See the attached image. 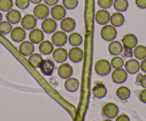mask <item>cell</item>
<instances>
[{
  "mask_svg": "<svg viewBox=\"0 0 146 121\" xmlns=\"http://www.w3.org/2000/svg\"><path fill=\"white\" fill-rule=\"evenodd\" d=\"M29 38L33 44H40L44 39V33L40 29H33L29 32Z\"/></svg>",
  "mask_w": 146,
  "mask_h": 121,
  "instance_id": "21",
  "label": "cell"
},
{
  "mask_svg": "<svg viewBox=\"0 0 146 121\" xmlns=\"http://www.w3.org/2000/svg\"><path fill=\"white\" fill-rule=\"evenodd\" d=\"M51 15L55 20H62L66 16V9L63 5H55L52 7Z\"/></svg>",
  "mask_w": 146,
  "mask_h": 121,
  "instance_id": "12",
  "label": "cell"
},
{
  "mask_svg": "<svg viewBox=\"0 0 146 121\" xmlns=\"http://www.w3.org/2000/svg\"><path fill=\"white\" fill-rule=\"evenodd\" d=\"M125 69L127 73L130 74H135L137 73L140 69V64L138 61L134 58L127 60L125 63Z\"/></svg>",
  "mask_w": 146,
  "mask_h": 121,
  "instance_id": "17",
  "label": "cell"
},
{
  "mask_svg": "<svg viewBox=\"0 0 146 121\" xmlns=\"http://www.w3.org/2000/svg\"><path fill=\"white\" fill-rule=\"evenodd\" d=\"M111 77L112 80L115 83H117V84L123 83L126 81L127 78V72L122 68L115 69V70L113 71L112 73Z\"/></svg>",
  "mask_w": 146,
  "mask_h": 121,
  "instance_id": "5",
  "label": "cell"
},
{
  "mask_svg": "<svg viewBox=\"0 0 146 121\" xmlns=\"http://www.w3.org/2000/svg\"><path fill=\"white\" fill-rule=\"evenodd\" d=\"M78 0H62V4L63 6L65 7V9H74L78 7Z\"/></svg>",
  "mask_w": 146,
  "mask_h": 121,
  "instance_id": "35",
  "label": "cell"
},
{
  "mask_svg": "<svg viewBox=\"0 0 146 121\" xmlns=\"http://www.w3.org/2000/svg\"><path fill=\"white\" fill-rule=\"evenodd\" d=\"M110 14L106 9H100L96 12L95 20L99 24H107L110 22Z\"/></svg>",
  "mask_w": 146,
  "mask_h": 121,
  "instance_id": "19",
  "label": "cell"
},
{
  "mask_svg": "<svg viewBox=\"0 0 146 121\" xmlns=\"http://www.w3.org/2000/svg\"><path fill=\"white\" fill-rule=\"evenodd\" d=\"M116 121H130V118L126 114H120L116 118Z\"/></svg>",
  "mask_w": 146,
  "mask_h": 121,
  "instance_id": "39",
  "label": "cell"
},
{
  "mask_svg": "<svg viewBox=\"0 0 146 121\" xmlns=\"http://www.w3.org/2000/svg\"><path fill=\"white\" fill-rule=\"evenodd\" d=\"M110 22L115 27H120L124 24L125 17L123 14H121L120 12H115L110 16Z\"/></svg>",
  "mask_w": 146,
  "mask_h": 121,
  "instance_id": "26",
  "label": "cell"
},
{
  "mask_svg": "<svg viewBox=\"0 0 146 121\" xmlns=\"http://www.w3.org/2000/svg\"><path fill=\"white\" fill-rule=\"evenodd\" d=\"M30 1L29 0H15V5L20 9H25L29 7Z\"/></svg>",
  "mask_w": 146,
  "mask_h": 121,
  "instance_id": "36",
  "label": "cell"
},
{
  "mask_svg": "<svg viewBox=\"0 0 146 121\" xmlns=\"http://www.w3.org/2000/svg\"><path fill=\"white\" fill-rule=\"evenodd\" d=\"M39 50L40 53L43 55H49L54 51V46L52 43L50 42L48 40L42 41L40 43Z\"/></svg>",
  "mask_w": 146,
  "mask_h": 121,
  "instance_id": "25",
  "label": "cell"
},
{
  "mask_svg": "<svg viewBox=\"0 0 146 121\" xmlns=\"http://www.w3.org/2000/svg\"><path fill=\"white\" fill-rule=\"evenodd\" d=\"M12 30V24L8 21H2L0 22V32L3 34H7Z\"/></svg>",
  "mask_w": 146,
  "mask_h": 121,
  "instance_id": "32",
  "label": "cell"
},
{
  "mask_svg": "<svg viewBox=\"0 0 146 121\" xmlns=\"http://www.w3.org/2000/svg\"><path fill=\"white\" fill-rule=\"evenodd\" d=\"M80 82L76 78H68L64 82V88L69 92H75L79 88Z\"/></svg>",
  "mask_w": 146,
  "mask_h": 121,
  "instance_id": "22",
  "label": "cell"
},
{
  "mask_svg": "<svg viewBox=\"0 0 146 121\" xmlns=\"http://www.w3.org/2000/svg\"><path fill=\"white\" fill-rule=\"evenodd\" d=\"M140 69L143 71V72L146 73V58H145L144 59H143L141 63H140Z\"/></svg>",
  "mask_w": 146,
  "mask_h": 121,
  "instance_id": "43",
  "label": "cell"
},
{
  "mask_svg": "<svg viewBox=\"0 0 146 121\" xmlns=\"http://www.w3.org/2000/svg\"><path fill=\"white\" fill-rule=\"evenodd\" d=\"M19 51L22 55L25 56H30L31 54H33L35 51V46L32 41H25L22 42V44L19 45Z\"/></svg>",
  "mask_w": 146,
  "mask_h": 121,
  "instance_id": "18",
  "label": "cell"
},
{
  "mask_svg": "<svg viewBox=\"0 0 146 121\" xmlns=\"http://www.w3.org/2000/svg\"><path fill=\"white\" fill-rule=\"evenodd\" d=\"M101 37L105 41H112L117 37V30L113 25L105 24L101 29Z\"/></svg>",
  "mask_w": 146,
  "mask_h": 121,
  "instance_id": "3",
  "label": "cell"
},
{
  "mask_svg": "<svg viewBox=\"0 0 146 121\" xmlns=\"http://www.w3.org/2000/svg\"><path fill=\"white\" fill-rule=\"evenodd\" d=\"M57 73L60 78L63 79H67L72 76L73 69L70 63H63L58 67Z\"/></svg>",
  "mask_w": 146,
  "mask_h": 121,
  "instance_id": "11",
  "label": "cell"
},
{
  "mask_svg": "<svg viewBox=\"0 0 146 121\" xmlns=\"http://www.w3.org/2000/svg\"><path fill=\"white\" fill-rule=\"evenodd\" d=\"M44 4H46L48 6H54V5H57L59 0H43Z\"/></svg>",
  "mask_w": 146,
  "mask_h": 121,
  "instance_id": "42",
  "label": "cell"
},
{
  "mask_svg": "<svg viewBox=\"0 0 146 121\" xmlns=\"http://www.w3.org/2000/svg\"><path fill=\"white\" fill-rule=\"evenodd\" d=\"M68 41L73 46H78L82 43V37L79 33L73 32L69 36Z\"/></svg>",
  "mask_w": 146,
  "mask_h": 121,
  "instance_id": "29",
  "label": "cell"
},
{
  "mask_svg": "<svg viewBox=\"0 0 146 121\" xmlns=\"http://www.w3.org/2000/svg\"><path fill=\"white\" fill-rule=\"evenodd\" d=\"M2 13L0 12V22H2Z\"/></svg>",
  "mask_w": 146,
  "mask_h": 121,
  "instance_id": "46",
  "label": "cell"
},
{
  "mask_svg": "<svg viewBox=\"0 0 146 121\" xmlns=\"http://www.w3.org/2000/svg\"><path fill=\"white\" fill-rule=\"evenodd\" d=\"M52 57L57 63H64L68 58L67 50L60 46L53 51Z\"/></svg>",
  "mask_w": 146,
  "mask_h": 121,
  "instance_id": "14",
  "label": "cell"
},
{
  "mask_svg": "<svg viewBox=\"0 0 146 121\" xmlns=\"http://www.w3.org/2000/svg\"><path fill=\"white\" fill-rule=\"evenodd\" d=\"M52 44L57 46H62L65 45L67 41V34L63 31H56L52 37Z\"/></svg>",
  "mask_w": 146,
  "mask_h": 121,
  "instance_id": "10",
  "label": "cell"
},
{
  "mask_svg": "<svg viewBox=\"0 0 146 121\" xmlns=\"http://www.w3.org/2000/svg\"><path fill=\"white\" fill-rule=\"evenodd\" d=\"M139 84L143 87L144 88H146V74L143 75L140 78V81H139Z\"/></svg>",
  "mask_w": 146,
  "mask_h": 121,
  "instance_id": "41",
  "label": "cell"
},
{
  "mask_svg": "<svg viewBox=\"0 0 146 121\" xmlns=\"http://www.w3.org/2000/svg\"><path fill=\"white\" fill-rule=\"evenodd\" d=\"M113 5L116 11L119 12H123L127 10L129 4L127 0H114Z\"/></svg>",
  "mask_w": 146,
  "mask_h": 121,
  "instance_id": "30",
  "label": "cell"
},
{
  "mask_svg": "<svg viewBox=\"0 0 146 121\" xmlns=\"http://www.w3.org/2000/svg\"><path fill=\"white\" fill-rule=\"evenodd\" d=\"M119 113V108L115 103L112 102L105 104L102 108V114L107 118L113 119Z\"/></svg>",
  "mask_w": 146,
  "mask_h": 121,
  "instance_id": "1",
  "label": "cell"
},
{
  "mask_svg": "<svg viewBox=\"0 0 146 121\" xmlns=\"http://www.w3.org/2000/svg\"><path fill=\"white\" fill-rule=\"evenodd\" d=\"M34 15L36 19H44L50 14V9L46 4H37L34 8Z\"/></svg>",
  "mask_w": 146,
  "mask_h": 121,
  "instance_id": "4",
  "label": "cell"
},
{
  "mask_svg": "<svg viewBox=\"0 0 146 121\" xmlns=\"http://www.w3.org/2000/svg\"><path fill=\"white\" fill-rule=\"evenodd\" d=\"M84 53L80 48L75 46L70 48L68 52V57L73 63H79L83 59Z\"/></svg>",
  "mask_w": 146,
  "mask_h": 121,
  "instance_id": "7",
  "label": "cell"
},
{
  "mask_svg": "<svg viewBox=\"0 0 146 121\" xmlns=\"http://www.w3.org/2000/svg\"><path fill=\"white\" fill-rule=\"evenodd\" d=\"M135 4L140 9H146V0H135Z\"/></svg>",
  "mask_w": 146,
  "mask_h": 121,
  "instance_id": "38",
  "label": "cell"
},
{
  "mask_svg": "<svg viewBox=\"0 0 146 121\" xmlns=\"http://www.w3.org/2000/svg\"><path fill=\"white\" fill-rule=\"evenodd\" d=\"M133 55L137 59H144L146 58V47L143 45L136 46L133 51Z\"/></svg>",
  "mask_w": 146,
  "mask_h": 121,
  "instance_id": "31",
  "label": "cell"
},
{
  "mask_svg": "<svg viewBox=\"0 0 146 121\" xmlns=\"http://www.w3.org/2000/svg\"><path fill=\"white\" fill-rule=\"evenodd\" d=\"M76 23L75 19L71 17H64L62 19L60 23V27L64 32H72L75 29Z\"/></svg>",
  "mask_w": 146,
  "mask_h": 121,
  "instance_id": "15",
  "label": "cell"
},
{
  "mask_svg": "<svg viewBox=\"0 0 146 121\" xmlns=\"http://www.w3.org/2000/svg\"><path fill=\"white\" fill-rule=\"evenodd\" d=\"M139 98H140V100L142 102L146 103V88L141 90V92L139 94Z\"/></svg>",
  "mask_w": 146,
  "mask_h": 121,
  "instance_id": "40",
  "label": "cell"
},
{
  "mask_svg": "<svg viewBox=\"0 0 146 121\" xmlns=\"http://www.w3.org/2000/svg\"><path fill=\"white\" fill-rule=\"evenodd\" d=\"M98 4L102 9H107L113 5V0H98Z\"/></svg>",
  "mask_w": 146,
  "mask_h": 121,
  "instance_id": "37",
  "label": "cell"
},
{
  "mask_svg": "<svg viewBox=\"0 0 146 121\" xmlns=\"http://www.w3.org/2000/svg\"><path fill=\"white\" fill-rule=\"evenodd\" d=\"M110 63H111L112 67L115 68V69H119V68H122L123 66L124 61H123L121 57L115 56L112 58Z\"/></svg>",
  "mask_w": 146,
  "mask_h": 121,
  "instance_id": "34",
  "label": "cell"
},
{
  "mask_svg": "<svg viewBox=\"0 0 146 121\" xmlns=\"http://www.w3.org/2000/svg\"><path fill=\"white\" fill-rule=\"evenodd\" d=\"M130 94H131L130 90L126 86H120L116 90V95L119 99L122 101L128 99L129 97L130 96Z\"/></svg>",
  "mask_w": 146,
  "mask_h": 121,
  "instance_id": "28",
  "label": "cell"
},
{
  "mask_svg": "<svg viewBox=\"0 0 146 121\" xmlns=\"http://www.w3.org/2000/svg\"><path fill=\"white\" fill-rule=\"evenodd\" d=\"M92 94L96 98H102L108 94V89L104 83H98L92 88Z\"/></svg>",
  "mask_w": 146,
  "mask_h": 121,
  "instance_id": "20",
  "label": "cell"
},
{
  "mask_svg": "<svg viewBox=\"0 0 146 121\" xmlns=\"http://www.w3.org/2000/svg\"><path fill=\"white\" fill-rule=\"evenodd\" d=\"M11 38L15 42H22L26 38V31L21 26H16L11 31Z\"/></svg>",
  "mask_w": 146,
  "mask_h": 121,
  "instance_id": "13",
  "label": "cell"
},
{
  "mask_svg": "<svg viewBox=\"0 0 146 121\" xmlns=\"http://www.w3.org/2000/svg\"><path fill=\"white\" fill-rule=\"evenodd\" d=\"M43 61V58L42 55L40 54H32L29 56L28 58V62L30 64L31 66H32L35 69L40 67L42 61Z\"/></svg>",
  "mask_w": 146,
  "mask_h": 121,
  "instance_id": "27",
  "label": "cell"
},
{
  "mask_svg": "<svg viewBox=\"0 0 146 121\" xmlns=\"http://www.w3.org/2000/svg\"><path fill=\"white\" fill-rule=\"evenodd\" d=\"M108 51L110 54L113 56H117L123 51V46L118 41H112L108 46Z\"/></svg>",
  "mask_w": 146,
  "mask_h": 121,
  "instance_id": "23",
  "label": "cell"
},
{
  "mask_svg": "<svg viewBox=\"0 0 146 121\" xmlns=\"http://www.w3.org/2000/svg\"><path fill=\"white\" fill-rule=\"evenodd\" d=\"M41 72L44 76H51L55 69V64L51 59H44L42 61L40 66Z\"/></svg>",
  "mask_w": 146,
  "mask_h": 121,
  "instance_id": "6",
  "label": "cell"
},
{
  "mask_svg": "<svg viewBox=\"0 0 146 121\" xmlns=\"http://www.w3.org/2000/svg\"><path fill=\"white\" fill-rule=\"evenodd\" d=\"M122 44L124 48H133L137 46V38L133 34H127L122 39Z\"/></svg>",
  "mask_w": 146,
  "mask_h": 121,
  "instance_id": "16",
  "label": "cell"
},
{
  "mask_svg": "<svg viewBox=\"0 0 146 121\" xmlns=\"http://www.w3.org/2000/svg\"><path fill=\"white\" fill-rule=\"evenodd\" d=\"M142 76H143V75H142L141 73H138V74H137V78H136V83H139V81H140V78H141Z\"/></svg>",
  "mask_w": 146,
  "mask_h": 121,
  "instance_id": "45",
  "label": "cell"
},
{
  "mask_svg": "<svg viewBox=\"0 0 146 121\" xmlns=\"http://www.w3.org/2000/svg\"><path fill=\"white\" fill-rule=\"evenodd\" d=\"M13 7V0H0V11L9 12Z\"/></svg>",
  "mask_w": 146,
  "mask_h": 121,
  "instance_id": "33",
  "label": "cell"
},
{
  "mask_svg": "<svg viewBox=\"0 0 146 121\" xmlns=\"http://www.w3.org/2000/svg\"><path fill=\"white\" fill-rule=\"evenodd\" d=\"M111 63L105 59H101L97 61L95 66V70L100 76H107L111 71Z\"/></svg>",
  "mask_w": 146,
  "mask_h": 121,
  "instance_id": "2",
  "label": "cell"
},
{
  "mask_svg": "<svg viewBox=\"0 0 146 121\" xmlns=\"http://www.w3.org/2000/svg\"><path fill=\"white\" fill-rule=\"evenodd\" d=\"M57 22L53 18H46L42 23V29L47 34H52L57 29Z\"/></svg>",
  "mask_w": 146,
  "mask_h": 121,
  "instance_id": "9",
  "label": "cell"
},
{
  "mask_svg": "<svg viewBox=\"0 0 146 121\" xmlns=\"http://www.w3.org/2000/svg\"><path fill=\"white\" fill-rule=\"evenodd\" d=\"M6 18L9 23L15 24L20 22L22 19V15L17 9H10L7 14Z\"/></svg>",
  "mask_w": 146,
  "mask_h": 121,
  "instance_id": "24",
  "label": "cell"
},
{
  "mask_svg": "<svg viewBox=\"0 0 146 121\" xmlns=\"http://www.w3.org/2000/svg\"><path fill=\"white\" fill-rule=\"evenodd\" d=\"M36 18L35 15L26 14L21 19V24L25 29L32 30L36 25Z\"/></svg>",
  "mask_w": 146,
  "mask_h": 121,
  "instance_id": "8",
  "label": "cell"
},
{
  "mask_svg": "<svg viewBox=\"0 0 146 121\" xmlns=\"http://www.w3.org/2000/svg\"><path fill=\"white\" fill-rule=\"evenodd\" d=\"M29 1H30V2H32V3L37 5V4H40L42 0H29Z\"/></svg>",
  "mask_w": 146,
  "mask_h": 121,
  "instance_id": "44",
  "label": "cell"
}]
</instances>
